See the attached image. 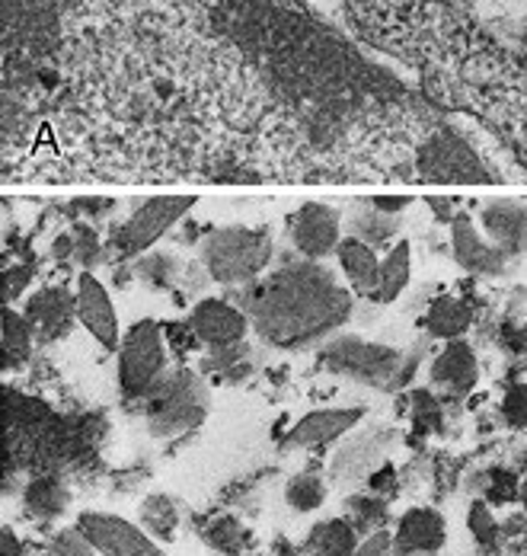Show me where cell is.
<instances>
[{"instance_id": "obj_1", "label": "cell", "mask_w": 527, "mask_h": 556, "mask_svg": "<svg viewBox=\"0 0 527 556\" xmlns=\"http://www.w3.org/2000/svg\"><path fill=\"white\" fill-rule=\"evenodd\" d=\"M355 294L323 263L300 260L259 281L246 301L253 330L275 349L326 342L349 324Z\"/></svg>"}, {"instance_id": "obj_2", "label": "cell", "mask_w": 527, "mask_h": 556, "mask_svg": "<svg viewBox=\"0 0 527 556\" xmlns=\"http://www.w3.org/2000/svg\"><path fill=\"white\" fill-rule=\"evenodd\" d=\"M202 263L221 285H253L272 263V237L256 227H218L202 240Z\"/></svg>"}, {"instance_id": "obj_3", "label": "cell", "mask_w": 527, "mask_h": 556, "mask_svg": "<svg viewBox=\"0 0 527 556\" xmlns=\"http://www.w3.org/2000/svg\"><path fill=\"white\" fill-rule=\"evenodd\" d=\"M403 358L407 355L400 349H390L384 342H371V339L351 333L333 336L320 349V365L326 371L377 390L397 388Z\"/></svg>"}, {"instance_id": "obj_4", "label": "cell", "mask_w": 527, "mask_h": 556, "mask_svg": "<svg viewBox=\"0 0 527 556\" xmlns=\"http://www.w3.org/2000/svg\"><path fill=\"white\" fill-rule=\"evenodd\" d=\"M167 378V342L157 320H138L118 349V388L125 400H147Z\"/></svg>"}, {"instance_id": "obj_5", "label": "cell", "mask_w": 527, "mask_h": 556, "mask_svg": "<svg viewBox=\"0 0 527 556\" xmlns=\"http://www.w3.org/2000/svg\"><path fill=\"white\" fill-rule=\"evenodd\" d=\"M208 413V390L192 371H173L147 396V429L160 439H173L198 426Z\"/></svg>"}, {"instance_id": "obj_6", "label": "cell", "mask_w": 527, "mask_h": 556, "mask_svg": "<svg viewBox=\"0 0 527 556\" xmlns=\"http://www.w3.org/2000/svg\"><path fill=\"white\" fill-rule=\"evenodd\" d=\"M415 167L438 182H492V169L458 128H441L419 148Z\"/></svg>"}, {"instance_id": "obj_7", "label": "cell", "mask_w": 527, "mask_h": 556, "mask_svg": "<svg viewBox=\"0 0 527 556\" xmlns=\"http://www.w3.org/2000/svg\"><path fill=\"white\" fill-rule=\"evenodd\" d=\"M195 205L192 195H160V199H147L141 208L131 212V218L121 224L113 237V247H116L121 256H141L147 253L164 233H170L176 224L189 215V208Z\"/></svg>"}, {"instance_id": "obj_8", "label": "cell", "mask_w": 527, "mask_h": 556, "mask_svg": "<svg viewBox=\"0 0 527 556\" xmlns=\"http://www.w3.org/2000/svg\"><path fill=\"white\" fill-rule=\"evenodd\" d=\"M77 531L90 541V547L100 556H164L157 541L144 528L110 511L77 515Z\"/></svg>"}, {"instance_id": "obj_9", "label": "cell", "mask_w": 527, "mask_h": 556, "mask_svg": "<svg viewBox=\"0 0 527 556\" xmlns=\"http://www.w3.org/2000/svg\"><path fill=\"white\" fill-rule=\"evenodd\" d=\"M192 339H198L208 349H231V345H243L246 333L253 330L249 314L243 307H236L224 298H205L189 311L185 320Z\"/></svg>"}, {"instance_id": "obj_10", "label": "cell", "mask_w": 527, "mask_h": 556, "mask_svg": "<svg viewBox=\"0 0 527 556\" xmlns=\"http://www.w3.org/2000/svg\"><path fill=\"white\" fill-rule=\"evenodd\" d=\"M292 247L310 263H323L326 256H336L343 237V215L333 205H304L297 208L288 227Z\"/></svg>"}, {"instance_id": "obj_11", "label": "cell", "mask_w": 527, "mask_h": 556, "mask_svg": "<svg viewBox=\"0 0 527 556\" xmlns=\"http://www.w3.org/2000/svg\"><path fill=\"white\" fill-rule=\"evenodd\" d=\"M74 298H77V320H80V327L93 336L106 352H116L118 355L125 336L118 330L116 304H113L106 285L93 273H80Z\"/></svg>"}, {"instance_id": "obj_12", "label": "cell", "mask_w": 527, "mask_h": 556, "mask_svg": "<svg viewBox=\"0 0 527 556\" xmlns=\"http://www.w3.org/2000/svg\"><path fill=\"white\" fill-rule=\"evenodd\" d=\"M451 253H454L461 269L486 278L502 276L515 260L505 250H499L496 243H489V237L476 227V222L470 218L467 212H461L451 222Z\"/></svg>"}, {"instance_id": "obj_13", "label": "cell", "mask_w": 527, "mask_h": 556, "mask_svg": "<svg viewBox=\"0 0 527 556\" xmlns=\"http://www.w3.org/2000/svg\"><path fill=\"white\" fill-rule=\"evenodd\" d=\"M364 419L361 406H333V409H313L304 419H297L292 432L285 435L288 447H320L330 442H339L346 432H351Z\"/></svg>"}, {"instance_id": "obj_14", "label": "cell", "mask_w": 527, "mask_h": 556, "mask_svg": "<svg viewBox=\"0 0 527 556\" xmlns=\"http://www.w3.org/2000/svg\"><path fill=\"white\" fill-rule=\"evenodd\" d=\"M448 528L445 518L435 508H410L400 515L397 531H394V547L397 556H435L445 547Z\"/></svg>"}, {"instance_id": "obj_15", "label": "cell", "mask_w": 527, "mask_h": 556, "mask_svg": "<svg viewBox=\"0 0 527 556\" xmlns=\"http://www.w3.org/2000/svg\"><path fill=\"white\" fill-rule=\"evenodd\" d=\"M428 381H432V388L448 390L454 396H467L470 390L476 388L479 365H476V352L470 349L467 339L445 342V349L435 355V362L428 368Z\"/></svg>"}, {"instance_id": "obj_16", "label": "cell", "mask_w": 527, "mask_h": 556, "mask_svg": "<svg viewBox=\"0 0 527 556\" xmlns=\"http://www.w3.org/2000/svg\"><path fill=\"white\" fill-rule=\"evenodd\" d=\"M387 445H390L387 429H371L364 435L349 439V445L339 447V454L333 457V480L336 483H355V480L374 473Z\"/></svg>"}, {"instance_id": "obj_17", "label": "cell", "mask_w": 527, "mask_h": 556, "mask_svg": "<svg viewBox=\"0 0 527 556\" xmlns=\"http://www.w3.org/2000/svg\"><path fill=\"white\" fill-rule=\"evenodd\" d=\"M479 224H483V233L489 237V243H496L509 256L525 253L527 205H518V202H492V205H486L479 212Z\"/></svg>"}, {"instance_id": "obj_18", "label": "cell", "mask_w": 527, "mask_h": 556, "mask_svg": "<svg viewBox=\"0 0 527 556\" xmlns=\"http://www.w3.org/2000/svg\"><path fill=\"white\" fill-rule=\"evenodd\" d=\"M336 263L343 269V276L349 281L351 294L358 298H368L374 301L377 298V281H381V256L374 247L355 240V237H346L336 250Z\"/></svg>"}, {"instance_id": "obj_19", "label": "cell", "mask_w": 527, "mask_h": 556, "mask_svg": "<svg viewBox=\"0 0 527 556\" xmlns=\"http://www.w3.org/2000/svg\"><path fill=\"white\" fill-rule=\"evenodd\" d=\"M26 317L33 320L36 333L59 336L70 327V317H77V298L67 294V288H42L26 304Z\"/></svg>"}, {"instance_id": "obj_20", "label": "cell", "mask_w": 527, "mask_h": 556, "mask_svg": "<svg viewBox=\"0 0 527 556\" xmlns=\"http://www.w3.org/2000/svg\"><path fill=\"white\" fill-rule=\"evenodd\" d=\"M473 327V314L470 307L454 298V294H438L425 317H422V330L428 339H441V342H454V339H464L467 330Z\"/></svg>"}, {"instance_id": "obj_21", "label": "cell", "mask_w": 527, "mask_h": 556, "mask_svg": "<svg viewBox=\"0 0 527 556\" xmlns=\"http://www.w3.org/2000/svg\"><path fill=\"white\" fill-rule=\"evenodd\" d=\"M358 544L361 541L349 518H323L307 531L304 551L307 556H355Z\"/></svg>"}, {"instance_id": "obj_22", "label": "cell", "mask_w": 527, "mask_h": 556, "mask_svg": "<svg viewBox=\"0 0 527 556\" xmlns=\"http://www.w3.org/2000/svg\"><path fill=\"white\" fill-rule=\"evenodd\" d=\"M412 281V243L403 237L381 256V281H377V304H394Z\"/></svg>"}, {"instance_id": "obj_23", "label": "cell", "mask_w": 527, "mask_h": 556, "mask_svg": "<svg viewBox=\"0 0 527 556\" xmlns=\"http://www.w3.org/2000/svg\"><path fill=\"white\" fill-rule=\"evenodd\" d=\"M0 324H3V365L7 368H20L29 362L33 355V336H36V327L26 314L13 311L10 304H3V314H0Z\"/></svg>"}, {"instance_id": "obj_24", "label": "cell", "mask_w": 527, "mask_h": 556, "mask_svg": "<svg viewBox=\"0 0 527 556\" xmlns=\"http://www.w3.org/2000/svg\"><path fill=\"white\" fill-rule=\"evenodd\" d=\"M400 230H403V218L384 215V212H377V208H371V205L364 202V208H355L349 215V233H346V237H355V240H361V243L381 250V247L390 243Z\"/></svg>"}, {"instance_id": "obj_25", "label": "cell", "mask_w": 527, "mask_h": 556, "mask_svg": "<svg viewBox=\"0 0 527 556\" xmlns=\"http://www.w3.org/2000/svg\"><path fill=\"white\" fill-rule=\"evenodd\" d=\"M141 525L154 541H170L179 525V511L170 496H151L141 505Z\"/></svg>"}, {"instance_id": "obj_26", "label": "cell", "mask_w": 527, "mask_h": 556, "mask_svg": "<svg viewBox=\"0 0 527 556\" xmlns=\"http://www.w3.org/2000/svg\"><path fill=\"white\" fill-rule=\"evenodd\" d=\"M346 518L358 534L368 538L374 531H384L390 515H387V502L377 500V496H349L346 500Z\"/></svg>"}, {"instance_id": "obj_27", "label": "cell", "mask_w": 527, "mask_h": 556, "mask_svg": "<svg viewBox=\"0 0 527 556\" xmlns=\"http://www.w3.org/2000/svg\"><path fill=\"white\" fill-rule=\"evenodd\" d=\"M285 502L294 511H317L326 502V483L320 473H297L285 486Z\"/></svg>"}, {"instance_id": "obj_28", "label": "cell", "mask_w": 527, "mask_h": 556, "mask_svg": "<svg viewBox=\"0 0 527 556\" xmlns=\"http://www.w3.org/2000/svg\"><path fill=\"white\" fill-rule=\"evenodd\" d=\"M467 528L470 534L476 538V544H483V547H492L499 541V534H502V525L496 521V515L489 511V505L483 500H476L470 505Z\"/></svg>"}, {"instance_id": "obj_29", "label": "cell", "mask_w": 527, "mask_h": 556, "mask_svg": "<svg viewBox=\"0 0 527 556\" xmlns=\"http://www.w3.org/2000/svg\"><path fill=\"white\" fill-rule=\"evenodd\" d=\"M412 419L419 432H435L441 426V403L425 388L412 390Z\"/></svg>"}, {"instance_id": "obj_30", "label": "cell", "mask_w": 527, "mask_h": 556, "mask_svg": "<svg viewBox=\"0 0 527 556\" xmlns=\"http://www.w3.org/2000/svg\"><path fill=\"white\" fill-rule=\"evenodd\" d=\"M499 413L509 429H527V384H512L505 390Z\"/></svg>"}, {"instance_id": "obj_31", "label": "cell", "mask_w": 527, "mask_h": 556, "mask_svg": "<svg viewBox=\"0 0 527 556\" xmlns=\"http://www.w3.org/2000/svg\"><path fill=\"white\" fill-rule=\"evenodd\" d=\"M93 547L90 541L77 531V525L70 531H59L55 541H52V556H90Z\"/></svg>"}, {"instance_id": "obj_32", "label": "cell", "mask_w": 527, "mask_h": 556, "mask_svg": "<svg viewBox=\"0 0 527 556\" xmlns=\"http://www.w3.org/2000/svg\"><path fill=\"white\" fill-rule=\"evenodd\" d=\"M522 483L509 473V470H492V483H489V500L492 502H512L518 500Z\"/></svg>"}, {"instance_id": "obj_33", "label": "cell", "mask_w": 527, "mask_h": 556, "mask_svg": "<svg viewBox=\"0 0 527 556\" xmlns=\"http://www.w3.org/2000/svg\"><path fill=\"white\" fill-rule=\"evenodd\" d=\"M355 556H397L394 534H390V531H374V534H368V538L358 544Z\"/></svg>"}, {"instance_id": "obj_34", "label": "cell", "mask_w": 527, "mask_h": 556, "mask_svg": "<svg viewBox=\"0 0 527 556\" xmlns=\"http://www.w3.org/2000/svg\"><path fill=\"white\" fill-rule=\"evenodd\" d=\"M368 205L371 208H377V212H384V215H397V218H403V212L412 205L410 195H374V199H368Z\"/></svg>"}, {"instance_id": "obj_35", "label": "cell", "mask_w": 527, "mask_h": 556, "mask_svg": "<svg viewBox=\"0 0 527 556\" xmlns=\"http://www.w3.org/2000/svg\"><path fill=\"white\" fill-rule=\"evenodd\" d=\"M3 556H20V541L13 538L10 528H3Z\"/></svg>"}, {"instance_id": "obj_36", "label": "cell", "mask_w": 527, "mask_h": 556, "mask_svg": "<svg viewBox=\"0 0 527 556\" xmlns=\"http://www.w3.org/2000/svg\"><path fill=\"white\" fill-rule=\"evenodd\" d=\"M279 556H300V551H297L294 544H288V541H282V544H279Z\"/></svg>"}, {"instance_id": "obj_37", "label": "cell", "mask_w": 527, "mask_h": 556, "mask_svg": "<svg viewBox=\"0 0 527 556\" xmlns=\"http://www.w3.org/2000/svg\"><path fill=\"white\" fill-rule=\"evenodd\" d=\"M518 500H522L527 505V480H525V483H522V490H518Z\"/></svg>"}, {"instance_id": "obj_38", "label": "cell", "mask_w": 527, "mask_h": 556, "mask_svg": "<svg viewBox=\"0 0 527 556\" xmlns=\"http://www.w3.org/2000/svg\"><path fill=\"white\" fill-rule=\"evenodd\" d=\"M525 253H527V237H525Z\"/></svg>"}]
</instances>
